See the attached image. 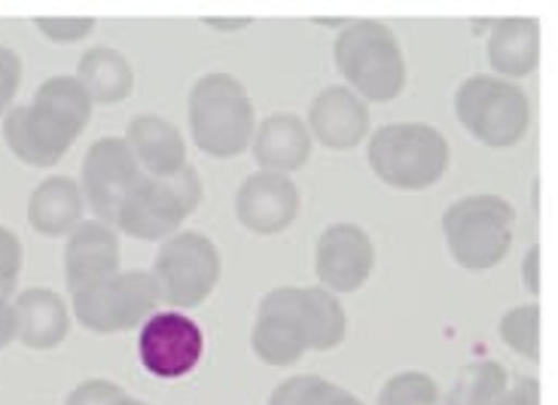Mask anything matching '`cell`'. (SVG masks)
<instances>
[{
  "label": "cell",
  "instance_id": "1",
  "mask_svg": "<svg viewBox=\"0 0 558 405\" xmlns=\"http://www.w3.org/2000/svg\"><path fill=\"white\" fill-rule=\"evenodd\" d=\"M89 91L74 74L49 76L28 105H13L3 116L7 150L31 168L59 165L92 120Z\"/></svg>",
  "mask_w": 558,
  "mask_h": 405
},
{
  "label": "cell",
  "instance_id": "2",
  "mask_svg": "<svg viewBox=\"0 0 558 405\" xmlns=\"http://www.w3.org/2000/svg\"><path fill=\"white\" fill-rule=\"evenodd\" d=\"M190 135L202 152L214 159H235L251 150L257 132V113L247 89L232 74L214 71L198 76L186 101Z\"/></svg>",
  "mask_w": 558,
  "mask_h": 405
},
{
  "label": "cell",
  "instance_id": "3",
  "mask_svg": "<svg viewBox=\"0 0 558 405\" xmlns=\"http://www.w3.org/2000/svg\"><path fill=\"white\" fill-rule=\"evenodd\" d=\"M332 59L348 89L366 105H388L407 89L403 46L385 22L361 19L342 28L332 46Z\"/></svg>",
  "mask_w": 558,
  "mask_h": 405
},
{
  "label": "cell",
  "instance_id": "4",
  "mask_svg": "<svg viewBox=\"0 0 558 405\" xmlns=\"http://www.w3.org/2000/svg\"><path fill=\"white\" fill-rule=\"evenodd\" d=\"M366 159L378 181L393 189H430L449 171V140L427 122H388L369 135Z\"/></svg>",
  "mask_w": 558,
  "mask_h": 405
},
{
  "label": "cell",
  "instance_id": "5",
  "mask_svg": "<svg viewBox=\"0 0 558 405\" xmlns=\"http://www.w3.org/2000/svg\"><path fill=\"white\" fill-rule=\"evenodd\" d=\"M515 208L507 198L480 193L452 201L442 213V238L468 271H488L513 250Z\"/></svg>",
  "mask_w": 558,
  "mask_h": 405
},
{
  "label": "cell",
  "instance_id": "6",
  "mask_svg": "<svg viewBox=\"0 0 558 405\" xmlns=\"http://www.w3.org/2000/svg\"><path fill=\"white\" fill-rule=\"evenodd\" d=\"M454 113L470 137L492 150H510L529 135L531 101L519 83L492 74L464 79L454 95Z\"/></svg>",
  "mask_w": 558,
  "mask_h": 405
},
{
  "label": "cell",
  "instance_id": "7",
  "mask_svg": "<svg viewBox=\"0 0 558 405\" xmlns=\"http://www.w3.org/2000/svg\"><path fill=\"white\" fill-rule=\"evenodd\" d=\"M202 177L193 165L181 168L171 177H141L129 198L122 201L113 225L141 241L171 238L181 223L202 201Z\"/></svg>",
  "mask_w": 558,
  "mask_h": 405
},
{
  "label": "cell",
  "instance_id": "8",
  "mask_svg": "<svg viewBox=\"0 0 558 405\" xmlns=\"http://www.w3.org/2000/svg\"><path fill=\"white\" fill-rule=\"evenodd\" d=\"M220 269L217 244L196 229H186L162 241L150 274L159 286V299L168 302L171 311H193L217 290Z\"/></svg>",
  "mask_w": 558,
  "mask_h": 405
},
{
  "label": "cell",
  "instance_id": "9",
  "mask_svg": "<svg viewBox=\"0 0 558 405\" xmlns=\"http://www.w3.org/2000/svg\"><path fill=\"white\" fill-rule=\"evenodd\" d=\"M159 286L150 271H117L113 278L71 293L80 327L98 335L132 332L159 311Z\"/></svg>",
  "mask_w": 558,
  "mask_h": 405
},
{
  "label": "cell",
  "instance_id": "10",
  "mask_svg": "<svg viewBox=\"0 0 558 405\" xmlns=\"http://www.w3.org/2000/svg\"><path fill=\"white\" fill-rule=\"evenodd\" d=\"M205 357V332L183 311H156L137 327V360L153 378L178 381Z\"/></svg>",
  "mask_w": 558,
  "mask_h": 405
},
{
  "label": "cell",
  "instance_id": "11",
  "mask_svg": "<svg viewBox=\"0 0 558 405\" xmlns=\"http://www.w3.org/2000/svg\"><path fill=\"white\" fill-rule=\"evenodd\" d=\"M144 177L135 152L129 150L125 137H98L83 156L80 168V193L89 205L95 220L113 225L122 201Z\"/></svg>",
  "mask_w": 558,
  "mask_h": 405
},
{
  "label": "cell",
  "instance_id": "12",
  "mask_svg": "<svg viewBox=\"0 0 558 405\" xmlns=\"http://www.w3.org/2000/svg\"><path fill=\"white\" fill-rule=\"evenodd\" d=\"M376 269V244L357 223H332L320 232L315 250L317 281L330 293L361 290Z\"/></svg>",
  "mask_w": 558,
  "mask_h": 405
},
{
  "label": "cell",
  "instance_id": "13",
  "mask_svg": "<svg viewBox=\"0 0 558 405\" xmlns=\"http://www.w3.org/2000/svg\"><path fill=\"white\" fill-rule=\"evenodd\" d=\"M251 347L269 366H293L305 357V332L296 308V286H275L259 299Z\"/></svg>",
  "mask_w": 558,
  "mask_h": 405
},
{
  "label": "cell",
  "instance_id": "14",
  "mask_svg": "<svg viewBox=\"0 0 558 405\" xmlns=\"http://www.w3.org/2000/svg\"><path fill=\"white\" fill-rule=\"evenodd\" d=\"M300 186L284 174L257 171L235 193V217L254 235H281L300 217Z\"/></svg>",
  "mask_w": 558,
  "mask_h": 405
},
{
  "label": "cell",
  "instance_id": "15",
  "mask_svg": "<svg viewBox=\"0 0 558 405\" xmlns=\"http://www.w3.org/2000/svg\"><path fill=\"white\" fill-rule=\"evenodd\" d=\"M308 135L332 152L354 150L369 135V105L348 86H327L308 107Z\"/></svg>",
  "mask_w": 558,
  "mask_h": 405
},
{
  "label": "cell",
  "instance_id": "16",
  "mask_svg": "<svg viewBox=\"0 0 558 405\" xmlns=\"http://www.w3.org/2000/svg\"><path fill=\"white\" fill-rule=\"evenodd\" d=\"M122 262L120 235L113 225L101 220H83L64 244V278L68 290H83V286L98 284L113 278Z\"/></svg>",
  "mask_w": 558,
  "mask_h": 405
},
{
  "label": "cell",
  "instance_id": "17",
  "mask_svg": "<svg viewBox=\"0 0 558 405\" xmlns=\"http://www.w3.org/2000/svg\"><path fill=\"white\" fill-rule=\"evenodd\" d=\"M315 150V140L308 135V125L296 113H272L259 122L251 152L259 171L269 174H284L290 177L293 171H300Z\"/></svg>",
  "mask_w": 558,
  "mask_h": 405
},
{
  "label": "cell",
  "instance_id": "18",
  "mask_svg": "<svg viewBox=\"0 0 558 405\" xmlns=\"http://www.w3.org/2000/svg\"><path fill=\"white\" fill-rule=\"evenodd\" d=\"M125 144L135 152L137 165L147 177H171L186 168V140L183 132L156 113H141L125 128Z\"/></svg>",
  "mask_w": 558,
  "mask_h": 405
},
{
  "label": "cell",
  "instance_id": "19",
  "mask_svg": "<svg viewBox=\"0 0 558 405\" xmlns=\"http://www.w3.org/2000/svg\"><path fill=\"white\" fill-rule=\"evenodd\" d=\"M15 339L31 351H52L68 339L71 308L49 286H31L13 302Z\"/></svg>",
  "mask_w": 558,
  "mask_h": 405
},
{
  "label": "cell",
  "instance_id": "20",
  "mask_svg": "<svg viewBox=\"0 0 558 405\" xmlns=\"http://www.w3.org/2000/svg\"><path fill=\"white\" fill-rule=\"evenodd\" d=\"M488 64L500 79H519L537 71L541 64V25L537 19L510 15L488 25Z\"/></svg>",
  "mask_w": 558,
  "mask_h": 405
},
{
  "label": "cell",
  "instance_id": "21",
  "mask_svg": "<svg viewBox=\"0 0 558 405\" xmlns=\"http://www.w3.org/2000/svg\"><path fill=\"white\" fill-rule=\"evenodd\" d=\"M83 210H86V201L80 193V183L64 174H52L37 183L31 193L28 223L46 238H61L83 223Z\"/></svg>",
  "mask_w": 558,
  "mask_h": 405
},
{
  "label": "cell",
  "instance_id": "22",
  "mask_svg": "<svg viewBox=\"0 0 558 405\" xmlns=\"http://www.w3.org/2000/svg\"><path fill=\"white\" fill-rule=\"evenodd\" d=\"M76 79L89 91L92 105H122L135 89L132 61L113 46H92L76 61Z\"/></svg>",
  "mask_w": 558,
  "mask_h": 405
},
{
  "label": "cell",
  "instance_id": "23",
  "mask_svg": "<svg viewBox=\"0 0 558 405\" xmlns=\"http://www.w3.org/2000/svg\"><path fill=\"white\" fill-rule=\"evenodd\" d=\"M296 308L308 351H332L345 342L348 315L336 293L324 286H296Z\"/></svg>",
  "mask_w": 558,
  "mask_h": 405
},
{
  "label": "cell",
  "instance_id": "24",
  "mask_svg": "<svg viewBox=\"0 0 558 405\" xmlns=\"http://www.w3.org/2000/svg\"><path fill=\"white\" fill-rule=\"evenodd\" d=\"M510 388V376L498 360H476L461 369L446 405H495Z\"/></svg>",
  "mask_w": 558,
  "mask_h": 405
},
{
  "label": "cell",
  "instance_id": "25",
  "mask_svg": "<svg viewBox=\"0 0 558 405\" xmlns=\"http://www.w3.org/2000/svg\"><path fill=\"white\" fill-rule=\"evenodd\" d=\"M504 345L515 351L525 360H541V305L537 302H525L515 305L507 315L500 317L498 323Z\"/></svg>",
  "mask_w": 558,
  "mask_h": 405
},
{
  "label": "cell",
  "instance_id": "26",
  "mask_svg": "<svg viewBox=\"0 0 558 405\" xmlns=\"http://www.w3.org/2000/svg\"><path fill=\"white\" fill-rule=\"evenodd\" d=\"M378 405H446L442 391L434 378L418 369H407L391 376L381 391H378Z\"/></svg>",
  "mask_w": 558,
  "mask_h": 405
},
{
  "label": "cell",
  "instance_id": "27",
  "mask_svg": "<svg viewBox=\"0 0 558 405\" xmlns=\"http://www.w3.org/2000/svg\"><path fill=\"white\" fill-rule=\"evenodd\" d=\"M22 274V241L13 229L0 225V299H10Z\"/></svg>",
  "mask_w": 558,
  "mask_h": 405
},
{
  "label": "cell",
  "instance_id": "28",
  "mask_svg": "<svg viewBox=\"0 0 558 405\" xmlns=\"http://www.w3.org/2000/svg\"><path fill=\"white\" fill-rule=\"evenodd\" d=\"M324 388H327V378L293 376L275 388L269 405H315Z\"/></svg>",
  "mask_w": 558,
  "mask_h": 405
},
{
  "label": "cell",
  "instance_id": "29",
  "mask_svg": "<svg viewBox=\"0 0 558 405\" xmlns=\"http://www.w3.org/2000/svg\"><path fill=\"white\" fill-rule=\"evenodd\" d=\"M34 25H37V30L44 34L46 40H52V44H80V40H86L92 30H95V19H83V15H74V19L40 15Z\"/></svg>",
  "mask_w": 558,
  "mask_h": 405
},
{
  "label": "cell",
  "instance_id": "30",
  "mask_svg": "<svg viewBox=\"0 0 558 405\" xmlns=\"http://www.w3.org/2000/svg\"><path fill=\"white\" fill-rule=\"evenodd\" d=\"M22 83V59L15 49L0 44V120L13 110V98Z\"/></svg>",
  "mask_w": 558,
  "mask_h": 405
},
{
  "label": "cell",
  "instance_id": "31",
  "mask_svg": "<svg viewBox=\"0 0 558 405\" xmlns=\"http://www.w3.org/2000/svg\"><path fill=\"white\" fill-rule=\"evenodd\" d=\"M120 384L107 381V378H89V381H80L74 391L68 393L64 405H113V400L122 396Z\"/></svg>",
  "mask_w": 558,
  "mask_h": 405
},
{
  "label": "cell",
  "instance_id": "32",
  "mask_svg": "<svg viewBox=\"0 0 558 405\" xmlns=\"http://www.w3.org/2000/svg\"><path fill=\"white\" fill-rule=\"evenodd\" d=\"M507 396L513 405H541V381L531 376H519L507 388Z\"/></svg>",
  "mask_w": 558,
  "mask_h": 405
},
{
  "label": "cell",
  "instance_id": "33",
  "mask_svg": "<svg viewBox=\"0 0 558 405\" xmlns=\"http://www.w3.org/2000/svg\"><path fill=\"white\" fill-rule=\"evenodd\" d=\"M522 281H525V286H529L534 296L541 293V247H537V244L525 254V262H522Z\"/></svg>",
  "mask_w": 558,
  "mask_h": 405
},
{
  "label": "cell",
  "instance_id": "34",
  "mask_svg": "<svg viewBox=\"0 0 558 405\" xmlns=\"http://www.w3.org/2000/svg\"><path fill=\"white\" fill-rule=\"evenodd\" d=\"M315 405H366V403L357 400L351 391H345V388H339V384H330V381H327V388L320 391Z\"/></svg>",
  "mask_w": 558,
  "mask_h": 405
},
{
  "label": "cell",
  "instance_id": "35",
  "mask_svg": "<svg viewBox=\"0 0 558 405\" xmlns=\"http://www.w3.org/2000/svg\"><path fill=\"white\" fill-rule=\"evenodd\" d=\"M15 342V311L13 302L0 299V351Z\"/></svg>",
  "mask_w": 558,
  "mask_h": 405
},
{
  "label": "cell",
  "instance_id": "36",
  "mask_svg": "<svg viewBox=\"0 0 558 405\" xmlns=\"http://www.w3.org/2000/svg\"><path fill=\"white\" fill-rule=\"evenodd\" d=\"M208 25L220 30H239L247 25V19H232V22H229V19H208Z\"/></svg>",
  "mask_w": 558,
  "mask_h": 405
},
{
  "label": "cell",
  "instance_id": "37",
  "mask_svg": "<svg viewBox=\"0 0 558 405\" xmlns=\"http://www.w3.org/2000/svg\"><path fill=\"white\" fill-rule=\"evenodd\" d=\"M113 405H150V403H144V400H135V396H129V393H122L120 400H113Z\"/></svg>",
  "mask_w": 558,
  "mask_h": 405
},
{
  "label": "cell",
  "instance_id": "38",
  "mask_svg": "<svg viewBox=\"0 0 558 405\" xmlns=\"http://www.w3.org/2000/svg\"><path fill=\"white\" fill-rule=\"evenodd\" d=\"M495 405H513V403H510V396L504 393V396H500V400H498V403H495Z\"/></svg>",
  "mask_w": 558,
  "mask_h": 405
}]
</instances>
